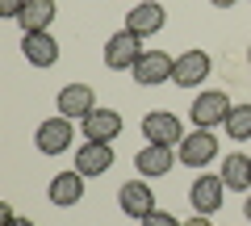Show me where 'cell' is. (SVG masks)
Segmentation results:
<instances>
[{
	"instance_id": "7402d4cb",
	"label": "cell",
	"mask_w": 251,
	"mask_h": 226,
	"mask_svg": "<svg viewBox=\"0 0 251 226\" xmlns=\"http://www.w3.org/2000/svg\"><path fill=\"white\" fill-rule=\"evenodd\" d=\"M180 226H214V222H209V214H193L188 222H180Z\"/></svg>"
},
{
	"instance_id": "6da1fadb",
	"label": "cell",
	"mask_w": 251,
	"mask_h": 226,
	"mask_svg": "<svg viewBox=\"0 0 251 226\" xmlns=\"http://www.w3.org/2000/svg\"><path fill=\"white\" fill-rule=\"evenodd\" d=\"M143 38L130 34V29H117L113 38L105 42V67L109 72H134V63L143 59Z\"/></svg>"
},
{
	"instance_id": "8fae6325",
	"label": "cell",
	"mask_w": 251,
	"mask_h": 226,
	"mask_svg": "<svg viewBox=\"0 0 251 226\" xmlns=\"http://www.w3.org/2000/svg\"><path fill=\"white\" fill-rule=\"evenodd\" d=\"M113 168V147L109 143H84L75 147V172L80 176H105Z\"/></svg>"
},
{
	"instance_id": "3957f363",
	"label": "cell",
	"mask_w": 251,
	"mask_h": 226,
	"mask_svg": "<svg viewBox=\"0 0 251 226\" xmlns=\"http://www.w3.org/2000/svg\"><path fill=\"white\" fill-rule=\"evenodd\" d=\"M143 138L155 143V147H180V138H184L180 118L168 113V109H151V113L143 118Z\"/></svg>"
},
{
	"instance_id": "30bf717a",
	"label": "cell",
	"mask_w": 251,
	"mask_h": 226,
	"mask_svg": "<svg viewBox=\"0 0 251 226\" xmlns=\"http://www.w3.org/2000/svg\"><path fill=\"white\" fill-rule=\"evenodd\" d=\"M180 155L172 151V147H155V143H147L143 151L134 155V168H138V176L143 180H159V176H168L172 172V163H176Z\"/></svg>"
},
{
	"instance_id": "d6986e66",
	"label": "cell",
	"mask_w": 251,
	"mask_h": 226,
	"mask_svg": "<svg viewBox=\"0 0 251 226\" xmlns=\"http://www.w3.org/2000/svg\"><path fill=\"white\" fill-rule=\"evenodd\" d=\"M226 134L234 138V143H247L251 138V105H234L230 118H226Z\"/></svg>"
},
{
	"instance_id": "4316f807",
	"label": "cell",
	"mask_w": 251,
	"mask_h": 226,
	"mask_svg": "<svg viewBox=\"0 0 251 226\" xmlns=\"http://www.w3.org/2000/svg\"><path fill=\"white\" fill-rule=\"evenodd\" d=\"M247 63H251V46H247Z\"/></svg>"
},
{
	"instance_id": "277c9868",
	"label": "cell",
	"mask_w": 251,
	"mask_h": 226,
	"mask_svg": "<svg viewBox=\"0 0 251 226\" xmlns=\"http://www.w3.org/2000/svg\"><path fill=\"white\" fill-rule=\"evenodd\" d=\"M34 143H38V151L42 155H63L67 147L75 143V126H72V118H46L42 126H38V134H34Z\"/></svg>"
},
{
	"instance_id": "ac0fdd59",
	"label": "cell",
	"mask_w": 251,
	"mask_h": 226,
	"mask_svg": "<svg viewBox=\"0 0 251 226\" xmlns=\"http://www.w3.org/2000/svg\"><path fill=\"white\" fill-rule=\"evenodd\" d=\"M226 180V189H234V193H243V189H251V155H226V163H222V172H218Z\"/></svg>"
},
{
	"instance_id": "5bb4252c",
	"label": "cell",
	"mask_w": 251,
	"mask_h": 226,
	"mask_svg": "<svg viewBox=\"0 0 251 226\" xmlns=\"http://www.w3.org/2000/svg\"><path fill=\"white\" fill-rule=\"evenodd\" d=\"M21 50H25V59L34 67H54L59 63V42L50 38V29H42V34H21Z\"/></svg>"
},
{
	"instance_id": "7c38bea8",
	"label": "cell",
	"mask_w": 251,
	"mask_h": 226,
	"mask_svg": "<svg viewBox=\"0 0 251 226\" xmlns=\"http://www.w3.org/2000/svg\"><path fill=\"white\" fill-rule=\"evenodd\" d=\"M84 180H88V176H80L75 168H72V172H59V176H50V189H46V197H50L59 209L80 205V201H84Z\"/></svg>"
},
{
	"instance_id": "44dd1931",
	"label": "cell",
	"mask_w": 251,
	"mask_h": 226,
	"mask_svg": "<svg viewBox=\"0 0 251 226\" xmlns=\"http://www.w3.org/2000/svg\"><path fill=\"white\" fill-rule=\"evenodd\" d=\"M21 9H25V0H0V13H4V17H13V21L21 17Z\"/></svg>"
},
{
	"instance_id": "603a6c76",
	"label": "cell",
	"mask_w": 251,
	"mask_h": 226,
	"mask_svg": "<svg viewBox=\"0 0 251 226\" xmlns=\"http://www.w3.org/2000/svg\"><path fill=\"white\" fill-rule=\"evenodd\" d=\"M13 218H17V214H13V205H9V201H0V222L9 226V222H13Z\"/></svg>"
},
{
	"instance_id": "7a4b0ae2",
	"label": "cell",
	"mask_w": 251,
	"mask_h": 226,
	"mask_svg": "<svg viewBox=\"0 0 251 226\" xmlns=\"http://www.w3.org/2000/svg\"><path fill=\"white\" fill-rule=\"evenodd\" d=\"M230 97H226L222 88H205V92H197V100H193V122H197L201 130H214V126H226V118H230Z\"/></svg>"
},
{
	"instance_id": "ba28073f",
	"label": "cell",
	"mask_w": 251,
	"mask_h": 226,
	"mask_svg": "<svg viewBox=\"0 0 251 226\" xmlns=\"http://www.w3.org/2000/svg\"><path fill=\"white\" fill-rule=\"evenodd\" d=\"M222 197H226V180L222 176H205L201 172L197 180H193V189H188V201H193L197 214H218V209H222Z\"/></svg>"
},
{
	"instance_id": "9c48e42d",
	"label": "cell",
	"mask_w": 251,
	"mask_h": 226,
	"mask_svg": "<svg viewBox=\"0 0 251 226\" xmlns=\"http://www.w3.org/2000/svg\"><path fill=\"white\" fill-rule=\"evenodd\" d=\"M209 54L205 50H184L176 59V72H172V84L180 88H201V80H209Z\"/></svg>"
},
{
	"instance_id": "ffe728a7",
	"label": "cell",
	"mask_w": 251,
	"mask_h": 226,
	"mask_svg": "<svg viewBox=\"0 0 251 226\" xmlns=\"http://www.w3.org/2000/svg\"><path fill=\"white\" fill-rule=\"evenodd\" d=\"M143 226H180L176 214H168V209H151V214L143 218Z\"/></svg>"
},
{
	"instance_id": "484cf974",
	"label": "cell",
	"mask_w": 251,
	"mask_h": 226,
	"mask_svg": "<svg viewBox=\"0 0 251 226\" xmlns=\"http://www.w3.org/2000/svg\"><path fill=\"white\" fill-rule=\"evenodd\" d=\"M243 214H247V218H251V197H247V205H243Z\"/></svg>"
},
{
	"instance_id": "5b68a950",
	"label": "cell",
	"mask_w": 251,
	"mask_h": 226,
	"mask_svg": "<svg viewBox=\"0 0 251 226\" xmlns=\"http://www.w3.org/2000/svg\"><path fill=\"white\" fill-rule=\"evenodd\" d=\"M180 163H184V168H197V172H201V168H205V163L209 159H214V155H218V138H214V130H193V134H184V138H180Z\"/></svg>"
},
{
	"instance_id": "4fadbf2b",
	"label": "cell",
	"mask_w": 251,
	"mask_h": 226,
	"mask_svg": "<svg viewBox=\"0 0 251 226\" xmlns=\"http://www.w3.org/2000/svg\"><path fill=\"white\" fill-rule=\"evenodd\" d=\"M122 134V113L117 109H92L84 118V138L88 143H113Z\"/></svg>"
},
{
	"instance_id": "cb8c5ba5",
	"label": "cell",
	"mask_w": 251,
	"mask_h": 226,
	"mask_svg": "<svg viewBox=\"0 0 251 226\" xmlns=\"http://www.w3.org/2000/svg\"><path fill=\"white\" fill-rule=\"evenodd\" d=\"M209 4H214V9H230L234 0H209Z\"/></svg>"
},
{
	"instance_id": "2e32d148",
	"label": "cell",
	"mask_w": 251,
	"mask_h": 226,
	"mask_svg": "<svg viewBox=\"0 0 251 226\" xmlns=\"http://www.w3.org/2000/svg\"><path fill=\"white\" fill-rule=\"evenodd\" d=\"M92 109H97V92L88 88V84H67V88L59 92V113L63 118H88Z\"/></svg>"
},
{
	"instance_id": "52a82bcc",
	"label": "cell",
	"mask_w": 251,
	"mask_h": 226,
	"mask_svg": "<svg viewBox=\"0 0 251 226\" xmlns=\"http://www.w3.org/2000/svg\"><path fill=\"white\" fill-rule=\"evenodd\" d=\"M117 205H122L126 218H138V222H143L151 209H159V205H155V193H151V184H147V180H126L122 189H117Z\"/></svg>"
},
{
	"instance_id": "8992f818",
	"label": "cell",
	"mask_w": 251,
	"mask_h": 226,
	"mask_svg": "<svg viewBox=\"0 0 251 226\" xmlns=\"http://www.w3.org/2000/svg\"><path fill=\"white\" fill-rule=\"evenodd\" d=\"M163 21H168V9H163L159 0H138L134 9L126 13V29H130V34H138V38L159 34Z\"/></svg>"
},
{
	"instance_id": "9a60e30c",
	"label": "cell",
	"mask_w": 251,
	"mask_h": 226,
	"mask_svg": "<svg viewBox=\"0 0 251 226\" xmlns=\"http://www.w3.org/2000/svg\"><path fill=\"white\" fill-rule=\"evenodd\" d=\"M172 72H176V59H168V50H147L134 63L138 84H163V80H172Z\"/></svg>"
},
{
	"instance_id": "e0dca14e",
	"label": "cell",
	"mask_w": 251,
	"mask_h": 226,
	"mask_svg": "<svg viewBox=\"0 0 251 226\" xmlns=\"http://www.w3.org/2000/svg\"><path fill=\"white\" fill-rule=\"evenodd\" d=\"M54 13H59L54 0H25V9H21V17H17L21 34H42V29H50Z\"/></svg>"
},
{
	"instance_id": "d4e9b609",
	"label": "cell",
	"mask_w": 251,
	"mask_h": 226,
	"mask_svg": "<svg viewBox=\"0 0 251 226\" xmlns=\"http://www.w3.org/2000/svg\"><path fill=\"white\" fill-rule=\"evenodd\" d=\"M9 226H34V222H29V218H13Z\"/></svg>"
}]
</instances>
